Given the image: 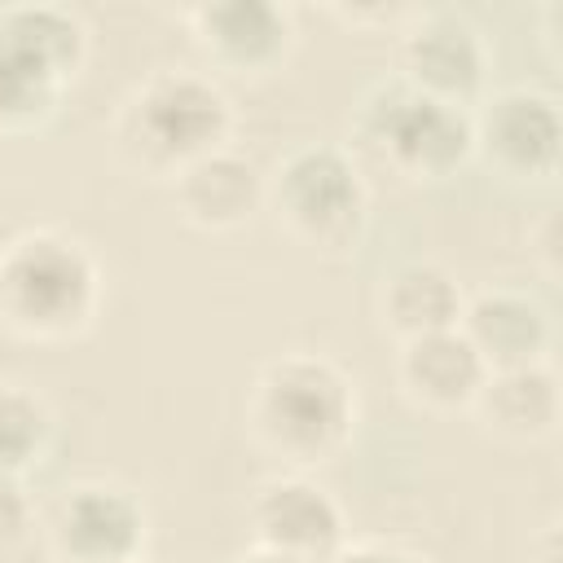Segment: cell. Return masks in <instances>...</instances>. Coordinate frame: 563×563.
<instances>
[{
    "instance_id": "obj_1",
    "label": "cell",
    "mask_w": 563,
    "mask_h": 563,
    "mask_svg": "<svg viewBox=\"0 0 563 563\" xmlns=\"http://www.w3.org/2000/svg\"><path fill=\"white\" fill-rule=\"evenodd\" d=\"M251 422L282 457L317 462L343 444L352 427V391L334 365L317 356H286L260 374Z\"/></svg>"
},
{
    "instance_id": "obj_2",
    "label": "cell",
    "mask_w": 563,
    "mask_h": 563,
    "mask_svg": "<svg viewBox=\"0 0 563 563\" xmlns=\"http://www.w3.org/2000/svg\"><path fill=\"white\" fill-rule=\"evenodd\" d=\"M97 299L92 260L53 233H26L0 251V317L22 334H66Z\"/></svg>"
},
{
    "instance_id": "obj_3",
    "label": "cell",
    "mask_w": 563,
    "mask_h": 563,
    "mask_svg": "<svg viewBox=\"0 0 563 563\" xmlns=\"http://www.w3.org/2000/svg\"><path fill=\"white\" fill-rule=\"evenodd\" d=\"M229 128L224 97L198 75H158L128 110V141L145 163L185 167L216 150Z\"/></svg>"
},
{
    "instance_id": "obj_4",
    "label": "cell",
    "mask_w": 563,
    "mask_h": 563,
    "mask_svg": "<svg viewBox=\"0 0 563 563\" xmlns=\"http://www.w3.org/2000/svg\"><path fill=\"white\" fill-rule=\"evenodd\" d=\"M79 62V26L62 9H13L0 18V123L40 114L57 79Z\"/></svg>"
},
{
    "instance_id": "obj_5",
    "label": "cell",
    "mask_w": 563,
    "mask_h": 563,
    "mask_svg": "<svg viewBox=\"0 0 563 563\" xmlns=\"http://www.w3.org/2000/svg\"><path fill=\"white\" fill-rule=\"evenodd\" d=\"M277 216L312 246H334L356 233L365 189L356 167L334 150H299L282 163L273 180Z\"/></svg>"
},
{
    "instance_id": "obj_6",
    "label": "cell",
    "mask_w": 563,
    "mask_h": 563,
    "mask_svg": "<svg viewBox=\"0 0 563 563\" xmlns=\"http://www.w3.org/2000/svg\"><path fill=\"white\" fill-rule=\"evenodd\" d=\"M369 141L409 176H444L471 145V123L457 106L435 101L418 88H391L365 110Z\"/></svg>"
},
{
    "instance_id": "obj_7",
    "label": "cell",
    "mask_w": 563,
    "mask_h": 563,
    "mask_svg": "<svg viewBox=\"0 0 563 563\" xmlns=\"http://www.w3.org/2000/svg\"><path fill=\"white\" fill-rule=\"evenodd\" d=\"M145 537V515L123 488L84 484L53 515V545L66 563H132Z\"/></svg>"
},
{
    "instance_id": "obj_8",
    "label": "cell",
    "mask_w": 563,
    "mask_h": 563,
    "mask_svg": "<svg viewBox=\"0 0 563 563\" xmlns=\"http://www.w3.org/2000/svg\"><path fill=\"white\" fill-rule=\"evenodd\" d=\"M260 545L299 563H330L343 541L339 506L308 479H277L255 497Z\"/></svg>"
},
{
    "instance_id": "obj_9",
    "label": "cell",
    "mask_w": 563,
    "mask_h": 563,
    "mask_svg": "<svg viewBox=\"0 0 563 563\" xmlns=\"http://www.w3.org/2000/svg\"><path fill=\"white\" fill-rule=\"evenodd\" d=\"M457 330L466 343L479 352L484 369H515V365H537V356L550 343V321L541 303L515 290H488L471 308H462Z\"/></svg>"
},
{
    "instance_id": "obj_10",
    "label": "cell",
    "mask_w": 563,
    "mask_h": 563,
    "mask_svg": "<svg viewBox=\"0 0 563 563\" xmlns=\"http://www.w3.org/2000/svg\"><path fill=\"white\" fill-rule=\"evenodd\" d=\"M484 378H488V369L457 325L405 339V347H400V387L418 405H431V409L471 405Z\"/></svg>"
},
{
    "instance_id": "obj_11",
    "label": "cell",
    "mask_w": 563,
    "mask_h": 563,
    "mask_svg": "<svg viewBox=\"0 0 563 563\" xmlns=\"http://www.w3.org/2000/svg\"><path fill=\"white\" fill-rule=\"evenodd\" d=\"M484 150L519 176H545L559 163V110L532 92H506L484 114Z\"/></svg>"
},
{
    "instance_id": "obj_12",
    "label": "cell",
    "mask_w": 563,
    "mask_h": 563,
    "mask_svg": "<svg viewBox=\"0 0 563 563\" xmlns=\"http://www.w3.org/2000/svg\"><path fill=\"white\" fill-rule=\"evenodd\" d=\"M260 198H264V180L238 154L211 150V154H202L176 172V202H180L185 220H194L202 229L242 224Z\"/></svg>"
},
{
    "instance_id": "obj_13",
    "label": "cell",
    "mask_w": 563,
    "mask_h": 563,
    "mask_svg": "<svg viewBox=\"0 0 563 563\" xmlns=\"http://www.w3.org/2000/svg\"><path fill=\"white\" fill-rule=\"evenodd\" d=\"M471 405L479 409L488 431L506 440H537L559 422V387H554V374L541 365L488 369Z\"/></svg>"
},
{
    "instance_id": "obj_14",
    "label": "cell",
    "mask_w": 563,
    "mask_h": 563,
    "mask_svg": "<svg viewBox=\"0 0 563 563\" xmlns=\"http://www.w3.org/2000/svg\"><path fill=\"white\" fill-rule=\"evenodd\" d=\"M405 75H409V88L453 106V97H466L479 84L484 53L462 22L440 18L405 40Z\"/></svg>"
},
{
    "instance_id": "obj_15",
    "label": "cell",
    "mask_w": 563,
    "mask_h": 563,
    "mask_svg": "<svg viewBox=\"0 0 563 563\" xmlns=\"http://www.w3.org/2000/svg\"><path fill=\"white\" fill-rule=\"evenodd\" d=\"M457 317H462V295H457L453 277L435 264H409V268L391 273L383 286V321L400 339L453 330Z\"/></svg>"
},
{
    "instance_id": "obj_16",
    "label": "cell",
    "mask_w": 563,
    "mask_h": 563,
    "mask_svg": "<svg viewBox=\"0 0 563 563\" xmlns=\"http://www.w3.org/2000/svg\"><path fill=\"white\" fill-rule=\"evenodd\" d=\"M202 40L224 53L229 62H264L282 44V13L260 0H233V4H211L198 13Z\"/></svg>"
},
{
    "instance_id": "obj_17",
    "label": "cell",
    "mask_w": 563,
    "mask_h": 563,
    "mask_svg": "<svg viewBox=\"0 0 563 563\" xmlns=\"http://www.w3.org/2000/svg\"><path fill=\"white\" fill-rule=\"evenodd\" d=\"M48 440V409L22 391V387H0V471L18 475L26 462Z\"/></svg>"
},
{
    "instance_id": "obj_18",
    "label": "cell",
    "mask_w": 563,
    "mask_h": 563,
    "mask_svg": "<svg viewBox=\"0 0 563 563\" xmlns=\"http://www.w3.org/2000/svg\"><path fill=\"white\" fill-rule=\"evenodd\" d=\"M26 528H31V501L18 488V479L0 471V550L13 545V541H22Z\"/></svg>"
},
{
    "instance_id": "obj_19",
    "label": "cell",
    "mask_w": 563,
    "mask_h": 563,
    "mask_svg": "<svg viewBox=\"0 0 563 563\" xmlns=\"http://www.w3.org/2000/svg\"><path fill=\"white\" fill-rule=\"evenodd\" d=\"M330 563H413L400 550H383V545H356V550H339Z\"/></svg>"
},
{
    "instance_id": "obj_20",
    "label": "cell",
    "mask_w": 563,
    "mask_h": 563,
    "mask_svg": "<svg viewBox=\"0 0 563 563\" xmlns=\"http://www.w3.org/2000/svg\"><path fill=\"white\" fill-rule=\"evenodd\" d=\"M246 563H299V559H286V554H273V550H260V554H251Z\"/></svg>"
}]
</instances>
